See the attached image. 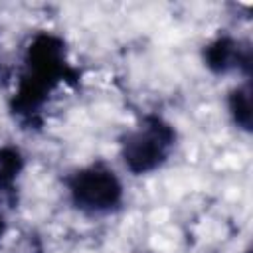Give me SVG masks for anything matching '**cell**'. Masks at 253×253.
Listing matches in <instances>:
<instances>
[{
	"label": "cell",
	"mask_w": 253,
	"mask_h": 253,
	"mask_svg": "<svg viewBox=\"0 0 253 253\" xmlns=\"http://www.w3.org/2000/svg\"><path fill=\"white\" fill-rule=\"evenodd\" d=\"M174 128L158 117H148L140 126L126 134L123 142V160L134 174L156 170L174 146Z\"/></svg>",
	"instance_id": "cell-1"
},
{
	"label": "cell",
	"mask_w": 253,
	"mask_h": 253,
	"mask_svg": "<svg viewBox=\"0 0 253 253\" xmlns=\"http://www.w3.org/2000/svg\"><path fill=\"white\" fill-rule=\"evenodd\" d=\"M69 194L79 210L87 213H105L121 202L123 188L113 170L95 164L73 174L69 180Z\"/></svg>",
	"instance_id": "cell-2"
},
{
	"label": "cell",
	"mask_w": 253,
	"mask_h": 253,
	"mask_svg": "<svg viewBox=\"0 0 253 253\" xmlns=\"http://www.w3.org/2000/svg\"><path fill=\"white\" fill-rule=\"evenodd\" d=\"M235 95H237V99L233 103V113H235L237 121L247 128L249 126V95L245 91H237Z\"/></svg>",
	"instance_id": "cell-3"
},
{
	"label": "cell",
	"mask_w": 253,
	"mask_h": 253,
	"mask_svg": "<svg viewBox=\"0 0 253 253\" xmlns=\"http://www.w3.org/2000/svg\"><path fill=\"white\" fill-rule=\"evenodd\" d=\"M0 231H2V219H0Z\"/></svg>",
	"instance_id": "cell-4"
}]
</instances>
